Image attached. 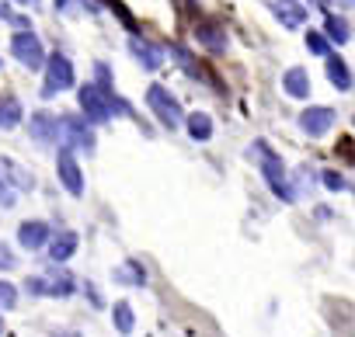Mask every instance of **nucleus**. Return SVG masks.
<instances>
[{"label": "nucleus", "mask_w": 355, "mask_h": 337, "mask_svg": "<svg viewBox=\"0 0 355 337\" xmlns=\"http://www.w3.org/2000/svg\"><path fill=\"white\" fill-rule=\"evenodd\" d=\"M77 101H80V111L91 118V122H105V118H112V111H122V115H136L122 98H115L112 91H101V87H94V84H87V87H80V94H77Z\"/></svg>", "instance_id": "f257e3e1"}, {"label": "nucleus", "mask_w": 355, "mask_h": 337, "mask_svg": "<svg viewBox=\"0 0 355 337\" xmlns=\"http://www.w3.org/2000/svg\"><path fill=\"white\" fill-rule=\"evenodd\" d=\"M146 104L157 111V118L167 125V129H178V125H182V104H178L174 98H171V91H164L160 84H153L150 91H146Z\"/></svg>", "instance_id": "f03ea898"}, {"label": "nucleus", "mask_w": 355, "mask_h": 337, "mask_svg": "<svg viewBox=\"0 0 355 337\" xmlns=\"http://www.w3.org/2000/svg\"><path fill=\"white\" fill-rule=\"evenodd\" d=\"M67 87H73V66H70V60L67 56H49V70H46V87H42V94L49 98V94H60V91H67Z\"/></svg>", "instance_id": "7ed1b4c3"}, {"label": "nucleus", "mask_w": 355, "mask_h": 337, "mask_svg": "<svg viewBox=\"0 0 355 337\" xmlns=\"http://www.w3.org/2000/svg\"><path fill=\"white\" fill-rule=\"evenodd\" d=\"M258 153H261V167H265V181H268V185L275 188V195H279V199L293 202V188H289V181H286L282 160H279L275 153H268L265 146H258Z\"/></svg>", "instance_id": "20e7f679"}, {"label": "nucleus", "mask_w": 355, "mask_h": 337, "mask_svg": "<svg viewBox=\"0 0 355 337\" xmlns=\"http://www.w3.org/2000/svg\"><path fill=\"white\" fill-rule=\"evenodd\" d=\"M11 49H15V56H18V60H21L28 70H39V66L46 63V53H42V46H39V39H35L32 32H21V35H15Z\"/></svg>", "instance_id": "39448f33"}, {"label": "nucleus", "mask_w": 355, "mask_h": 337, "mask_svg": "<svg viewBox=\"0 0 355 337\" xmlns=\"http://www.w3.org/2000/svg\"><path fill=\"white\" fill-rule=\"evenodd\" d=\"M60 181L70 195H80L84 192V178H80V167H77V156L63 146L60 149Z\"/></svg>", "instance_id": "423d86ee"}, {"label": "nucleus", "mask_w": 355, "mask_h": 337, "mask_svg": "<svg viewBox=\"0 0 355 337\" xmlns=\"http://www.w3.org/2000/svg\"><path fill=\"white\" fill-rule=\"evenodd\" d=\"M300 125H303L306 136H324V132L334 125V111H331V108H306V111L300 115Z\"/></svg>", "instance_id": "0eeeda50"}, {"label": "nucleus", "mask_w": 355, "mask_h": 337, "mask_svg": "<svg viewBox=\"0 0 355 337\" xmlns=\"http://www.w3.org/2000/svg\"><path fill=\"white\" fill-rule=\"evenodd\" d=\"M272 15L286 25V28H300L306 21V11L296 4V0H272Z\"/></svg>", "instance_id": "6e6552de"}, {"label": "nucleus", "mask_w": 355, "mask_h": 337, "mask_svg": "<svg viewBox=\"0 0 355 337\" xmlns=\"http://www.w3.org/2000/svg\"><path fill=\"white\" fill-rule=\"evenodd\" d=\"M28 289H32V292H49V295H70V292L77 289V282H73L70 275H53L49 282L28 278Z\"/></svg>", "instance_id": "1a4fd4ad"}, {"label": "nucleus", "mask_w": 355, "mask_h": 337, "mask_svg": "<svg viewBox=\"0 0 355 337\" xmlns=\"http://www.w3.org/2000/svg\"><path fill=\"white\" fill-rule=\"evenodd\" d=\"M324 66H327V80H331L338 91H348V87H352V73H348V66H345V60H341L338 53H327V56H324Z\"/></svg>", "instance_id": "9d476101"}, {"label": "nucleus", "mask_w": 355, "mask_h": 337, "mask_svg": "<svg viewBox=\"0 0 355 337\" xmlns=\"http://www.w3.org/2000/svg\"><path fill=\"white\" fill-rule=\"evenodd\" d=\"M32 136H35L39 143H56L63 132H60V122H56L53 115L39 111V115H32Z\"/></svg>", "instance_id": "9b49d317"}, {"label": "nucleus", "mask_w": 355, "mask_h": 337, "mask_svg": "<svg viewBox=\"0 0 355 337\" xmlns=\"http://www.w3.org/2000/svg\"><path fill=\"white\" fill-rule=\"evenodd\" d=\"M18 240H21V247L39 251V247L49 240V226H46V223H21V226H18Z\"/></svg>", "instance_id": "f8f14e48"}, {"label": "nucleus", "mask_w": 355, "mask_h": 337, "mask_svg": "<svg viewBox=\"0 0 355 337\" xmlns=\"http://www.w3.org/2000/svg\"><path fill=\"white\" fill-rule=\"evenodd\" d=\"M196 35H199V42H202L206 49H213V53H223V49H227V35H223V28L213 25V21H199Z\"/></svg>", "instance_id": "ddd939ff"}, {"label": "nucleus", "mask_w": 355, "mask_h": 337, "mask_svg": "<svg viewBox=\"0 0 355 337\" xmlns=\"http://www.w3.org/2000/svg\"><path fill=\"white\" fill-rule=\"evenodd\" d=\"M46 244H49V257L53 261H67L70 254H77V233H56Z\"/></svg>", "instance_id": "4468645a"}, {"label": "nucleus", "mask_w": 355, "mask_h": 337, "mask_svg": "<svg viewBox=\"0 0 355 337\" xmlns=\"http://www.w3.org/2000/svg\"><path fill=\"white\" fill-rule=\"evenodd\" d=\"M60 132H67V139H70V143H80L84 149H94V132H91L80 118H67Z\"/></svg>", "instance_id": "2eb2a0df"}, {"label": "nucleus", "mask_w": 355, "mask_h": 337, "mask_svg": "<svg viewBox=\"0 0 355 337\" xmlns=\"http://www.w3.org/2000/svg\"><path fill=\"white\" fill-rule=\"evenodd\" d=\"M129 49H132V56H139V63H143V66H150V70L164 63L160 46H146L143 39H129Z\"/></svg>", "instance_id": "dca6fc26"}, {"label": "nucleus", "mask_w": 355, "mask_h": 337, "mask_svg": "<svg viewBox=\"0 0 355 337\" xmlns=\"http://www.w3.org/2000/svg\"><path fill=\"white\" fill-rule=\"evenodd\" d=\"M282 84H286V91H289L293 98H306V94H310V77H306L300 66H296V70H286Z\"/></svg>", "instance_id": "f3484780"}, {"label": "nucleus", "mask_w": 355, "mask_h": 337, "mask_svg": "<svg viewBox=\"0 0 355 337\" xmlns=\"http://www.w3.org/2000/svg\"><path fill=\"white\" fill-rule=\"evenodd\" d=\"M189 136H196V139H209L213 136V118L209 115H189Z\"/></svg>", "instance_id": "a211bd4d"}, {"label": "nucleus", "mask_w": 355, "mask_h": 337, "mask_svg": "<svg viewBox=\"0 0 355 337\" xmlns=\"http://www.w3.org/2000/svg\"><path fill=\"white\" fill-rule=\"evenodd\" d=\"M21 122V104L18 101H0V129H11Z\"/></svg>", "instance_id": "6ab92c4d"}, {"label": "nucleus", "mask_w": 355, "mask_h": 337, "mask_svg": "<svg viewBox=\"0 0 355 337\" xmlns=\"http://www.w3.org/2000/svg\"><path fill=\"white\" fill-rule=\"evenodd\" d=\"M0 178H11V181H18L21 188H32V178L21 171L18 163H11V160H0Z\"/></svg>", "instance_id": "aec40b11"}, {"label": "nucleus", "mask_w": 355, "mask_h": 337, "mask_svg": "<svg viewBox=\"0 0 355 337\" xmlns=\"http://www.w3.org/2000/svg\"><path fill=\"white\" fill-rule=\"evenodd\" d=\"M324 32H327L334 42H348V21H345V18H338V15H327Z\"/></svg>", "instance_id": "412c9836"}, {"label": "nucleus", "mask_w": 355, "mask_h": 337, "mask_svg": "<svg viewBox=\"0 0 355 337\" xmlns=\"http://www.w3.org/2000/svg\"><path fill=\"white\" fill-rule=\"evenodd\" d=\"M132 323H136V320H132L129 302H119V306H115V327H119L122 334H132Z\"/></svg>", "instance_id": "4be33fe9"}, {"label": "nucleus", "mask_w": 355, "mask_h": 337, "mask_svg": "<svg viewBox=\"0 0 355 337\" xmlns=\"http://www.w3.org/2000/svg\"><path fill=\"white\" fill-rule=\"evenodd\" d=\"M115 278H125V285H143V268L139 264H122L119 271H115Z\"/></svg>", "instance_id": "5701e85b"}, {"label": "nucleus", "mask_w": 355, "mask_h": 337, "mask_svg": "<svg viewBox=\"0 0 355 337\" xmlns=\"http://www.w3.org/2000/svg\"><path fill=\"white\" fill-rule=\"evenodd\" d=\"M15 302H18V289L11 282H0V313L15 309Z\"/></svg>", "instance_id": "b1692460"}, {"label": "nucleus", "mask_w": 355, "mask_h": 337, "mask_svg": "<svg viewBox=\"0 0 355 337\" xmlns=\"http://www.w3.org/2000/svg\"><path fill=\"white\" fill-rule=\"evenodd\" d=\"M101 4H108V8H112V11H115V15H119V18H122V21H125V25H129L132 32H136V21H132V15H129V11H125L122 4H119V0H101Z\"/></svg>", "instance_id": "393cba45"}, {"label": "nucleus", "mask_w": 355, "mask_h": 337, "mask_svg": "<svg viewBox=\"0 0 355 337\" xmlns=\"http://www.w3.org/2000/svg\"><path fill=\"white\" fill-rule=\"evenodd\" d=\"M306 46H310L313 53H320V56H327V42H324V35H317V32H310V35H306Z\"/></svg>", "instance_id": "a878e982"}, {"label": "nucleus", "mask_w": 355, "mask_h": 337, "mask_svg": "<svg viewBox=\"0 0 355 337\" xmlns=\"http://www.w3.org/2000/svg\"><path fill=\"white\" fill-rule=\"evenodd\" d=\"M11 206V188H4V181H0V209Z\"/></svg>", "instance_id": "bb28decb"}, {"label": "nucleus", "mask_w": 355, "mask_h": 337, "mask_svg": "<svg viewBox=\"0 0 355 337\" xmlns=\"http://www.w3.org/2000/svg\"><path fill=\"white\" fill-rule=\"evenodd\" d=\"M11 264H15V257L8 254V247H4V244H0V268H11Z\"/></svg>", "instance_id": "cd10ccee"}, {"label": "nucleus", "mask_w": 355, "mask_h": 337, "mask_svg": "<svg viewBox=\"0 0 355 337\" xmlns=\"http://www.w3.org/2000/svg\"><path fill=\"white\" fill-rule=\"evenodd\" d=\"M324 185H327V188H345V181H341L338 174H324Z\"/></svg>", "instance_id": "c85d7f7f"}, {"label": "nucleus", "mask_w": 355, "mask_h": 337, "mask_svg": "<svg viewBox=\"0 0 355 337\" xmlns=\"http://www.w3.org/2000/svg\"><path fill=\"white\" fill-rule=\"evenodd\" d=\"M0 18H11V21H15V15H11V11H8L4 4H0Z\"/></svg>", "instance_id": "c756f323"}, {"label": "nucleus", "mask_w": 355, "mask_h": 337, "mask_svg": "<svg viewBox=\"0 0 355 337\" xmlns=\"http://www.w3.org/2000/svg\"><path fill=\"white\" fill-rule=\"evenodd\" d=\"M60 337H77V334H60Z\"/></svg>", "instance_id": "7c9ffc66"}, {"label": "nucleus", "mask_w": 355, "mask_h": 337, "mask_svg": "<svg viewBox=\"0 0 355 337\" xmlns=\"http://www.w3.org/2000/svg\"><path fill=\"white\" fill-rule=\"evenodd\" d=\"M21 4H32V0H21Z\"/></svg>", "instance_id": "2f4dec72"}, {"label": "nucleus", "mask_w": 355, "mask_h": 337, "mask_svg": "<svg viewBox=\"0 0 355 337\" xmlns=\"http://www.w3.org/2000/svg\"><path fill=\"white\" fill-rule=\"evenodd\" d=\"M341 4H352V0H341Z\"/></svg>", "instance_id": "473e14b6"}, {"label": "nucleus", "mask_w": 355, "mask_h": 337, "mask_svg": "<svg viewBox=\"0 0 355 337\" xmlns=\"http://www.w3.org/2000/svg\"><path fill=\"white\" fill-rule=\"evenodd\" d=\"M0 330H4V323H0Z\"/></svg>", "instance_id": "72a5a7b5"}]
</instances>
